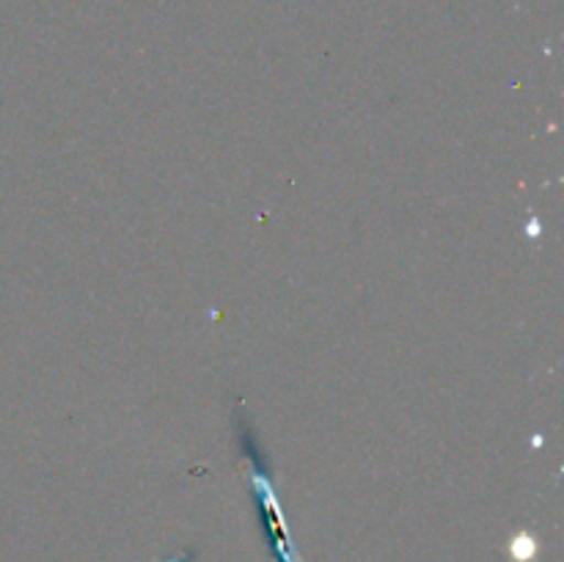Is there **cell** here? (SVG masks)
<instances>
[{
	"label": "cell",
	"mask_w": 564,
	"mask_h": 562,
	"mask_svg": "<svg viewBox=\"0 0 564 562\" xmlns=\"http://www.w3.org/2000/svg\"><path fill=\"white\" fill-rule=\"evenodd\" d=\"M240 446H242V457L248 461V483H251L253 496L259 501V510H262L264 521H268V532L273 538V551L279 556V562H297L295 551H292L290 538H286V527H284V512H281L279 496H275L273 488V477H270V463L264 461V452L259 446L257 435H253L251 422L246 417H240Z\"/></svg>",
	"instance_id": "1"
}]
</instances>
